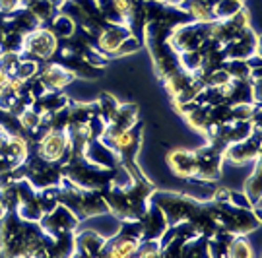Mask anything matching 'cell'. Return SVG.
<instances>
[{"mask_svg": "<svg viewBox=\"0 0 262 258\" xmlns=\"http://www.w3.org/2000/svg\"><path fill=\"white\" fill-rule=\"evenodd\" d=\"M58 51V39L55 33L47 28H35L24 37V45H21V55L33 58V60H49L53 58Z\"/></svg>", "mask_w": 262, "mask_h": 258, "instance_id": "1", "label": "cell"}, {"mask_svg": "<svg viewBox=\"0 0 262 258\" xmlns=\"http://www.w3.org/2000/svg\"><path fill=\"white\" fill-rule=\"evenodd\" d=\"M37 156L43 157L45 161H51V163H58L66 156H70L68 132L62 128H49L45 134H41Z\"/></svg>", "mask_w": 262, "mask_h": 258, "instance_id": "2", "label": "cell"}, {"mask_svg": "<svg viewBox=\"0 0 262 258\" xmlns=\"http://www.w3.org/2000/svg\"><path fill=\"white\" fill-rule=\"evenodd\" d=\"M224 161H231L233 165H249L258 159L260 156V142H258V132L253 136L239 142H233L224 149Z\"/></svg>", "mask_w": 262, "mask_h": 258, "instance_id": "3", "label": "cell"}, {"mask_svg": "<svg viewBox=\"0 0 262 258\" xmlns=\"http://www.w3.org/2000/svg\"><path fill=\"white\" fill-rule=\"evenodd\" d=\"M37 80L41 82L45 92L58 93L74 80V72L60 64H45V66H39Z\"/></svg>", "mask_w": 262, "mask_h": 258, "instance_id": "4", "label": "cell"}, {"mask_svg": "<svg viewBox=\"0 0 262 258\" xmlns=\"http://www.w3.org/2000/svg\"><path fill=\"white\" fill-rule=\"evenodd\" d=\"M167 163L173 175L179 179H194L196 175V156L190 149H173L167 154Z\"/></svg>", "mask_w": 262, "mask_h": 258, "instance_id": "5", "label": "cell"}, {"mask_svg": "<svg viewBox=\"0 0 262 258\" xmlns=\"http://www.w3.org/2000/svg\"><path fill=\"white\" fill-rule=\"evenodd\" d=\"M107 239L101 237L99 233L92 229H84L82 233H76L74 239V252H82V254H101L105 249Z\"/></svg>", "mask_w": 262, "mask_h": 258, "instance_id": "6", "label": "cell"}, {"mask_svg": "<svg viewBox=\"0 0 262 258\" xmlns=\"http://www.w3.org/2000/svg\"><path fill=\"white\" fill-rule=\"evenodd\" d=\"M260 163L256 159V167H254V175L249 177V181L245 184V196L251 202V206H258L260 204Z\"/></svg>", "mask_w": 262, "mask_h": 258, "instance_id": "7", "label": "cell"}, {"mask_svg": "<svg viewBox=\"0 0 262 258\" xmlns=\"http://www.w3.org/2000/svg\"><path fill=\"white\" fill-rule=\"evenodd\" d=\"M49 29L55 33L56 39H70V37L74 35L76 24L70 16H66V14H58V16L53 18V28H49Z\"/></svg>", "mask_w": 262, "mask_h": 258, "instance_id": "8", "label": "cell"}, {"mask_svg": "<svg viewBox=\"0 0 262 258\" xmlns=\"http://www.w3.org/2000/svg\"><path fill=\"white\" fill-rule=\"evenodd\" d=\"M229 256L245 258V256H253V247L249 245V241L245 239V235H233L229 243H227V250H225Z\"/></svg>", "mask_w": 262, "mask_h": 258, "instance_id": "9", "label": "cell"}, {"mask_svg": "<svg viewBox=\"0 0 262 258\" xmlns=\"http://www.w3.org/2000/svg\"><path fill=\"white\" fill-rule=\"evenodd\" d=\"M8 74L4 72V70H2V68H0V90H2V88H4V85H6V82H8Z\"/></svg>", "mask_w": 262, "mask_h": 258, "instance_id": "10", "label": "cell"}]
</instances>
